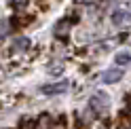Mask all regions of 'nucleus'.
<instances>
[{
    "instance_id": "obj_1",
    "label": "nucleus",
    "mask_w": 131,
    "mask_h": 129,
    "mask_svg": "<svg viewBox=\"0 0 131 129\" xmlns=\"http://www.w3.org/2000/svg\"><path fill=\"white\" fill-rule=\"evenodd\" d=\"M108 106H110V102H108V95L104 91H95L91 95V110L95 114H104V112L108 110Z\"/></svg>"
},
{
    "instance_id": "obj_2",
    "label": "nucleus",
    "mask_w": 131,
    "mask_h": 129,
    "mask_svg": "<svg viewBox=\"0 0 131 129\" xmlns=\"http://www.w3.org/2000/svg\"><path fill=\"white\" fill-rule=\"evenodd\" d=\"M121 78H123V70H121V68L106 70L104 74H102V80H104V83H108V85H112V83H118Z\"/></svg>"
},
{
    "instance_id": "obj_3",
    "label": "nucleus",
    "mask_w": 131,
    "mask_h": 129,
    "mask_svg": "<svg viewBox=\"0 0 131 129\" xmlns=\"http://www.w3.org/2000/svg\"><path fill=\"white\" fill-rule=\"evenodd\" d=\"M66 89H68V80H61V83H55V85H45V87H40V91L42 93H63Z\"/></svg>"
},
{
    "instance_id": "obj_4",
    "label": "nucleus",
    "mask_w": 131,
    "mask_h": 129,
    "mask_svg": "<svg viewBox=\"0 0 131 129\" xmlns=\"http://www.w3.org/2000/svg\"><path fill=\"white\" fill-rule=\"evenodd\" d=\"M125 21H131L129 13H125V11H116V13L112 15V23H114V26H123Z\"/></svg>"
},
{
    "instance_id": "obj_5",
    "label": "nucleus",
    "mask_w": 131,
    "mask_h": 129,
    "mask_svg": "<svg viewBox=\"0 0 131 129\" xmlns=\"http://www.w3.org/2000/svg\"><path fill=\"white\" fill-rule=\"evenodd\" d=\"M114 61H116V66H127V63H131V53L129 51H121V53H116Z\"/></svg>"
}]
</instances>
